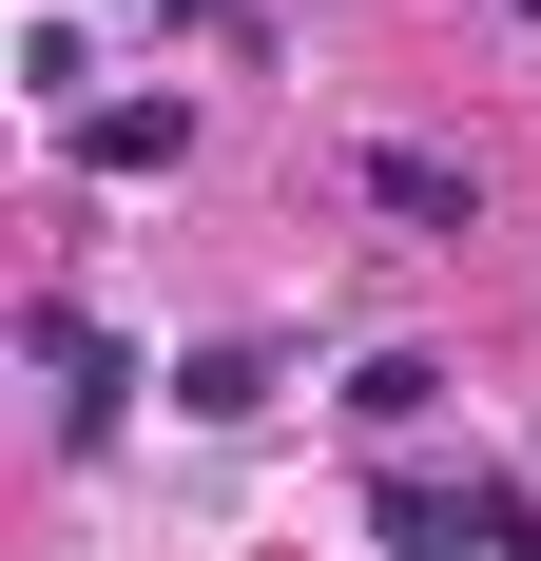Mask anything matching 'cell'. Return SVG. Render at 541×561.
<instances>
[{
    "label": "cell",
    "instance_id": "cell-3",
    "mask_svg": "<svg viewBox=\"0 0 541 561\" xmlns=\"http://www.w3.org/2000/svg\"><path fill=\"white\" fill-rule=\"evenodd\" d=\"M270 388H290V368H270V330H214V348H174V407H194V426H252Z\"/></svg>",
    "mask_w": 541,
    "mask_h": 561
},
{
    "label": "cell",
    "instance_id": "cell-1",
    "mask_svg": "<svg viewBox=\"0 0 541 561\" xmlns=\"http://www.w3.org/2000/svg\"><path fill=\"white\" fill-rule=\"evenodd\" d=\"M368 542H387V561H541V542H522V484H484V465H464V484L387 465V484H368Z\"/></svg>",
    "mask_w": 541,
    "mask_h": 561
},
{
    "label": "cell",
    "instance_id": "cell-9",
    "mask_svg": "<svg viewBox=\"0 0 541 561\" xmlns=\"http://www.w3.org/2000/svg\"><path fill=\"white\" fill-rule=\"evenodd\" d=\"M522 20H541V0H522Z\"/></svg>",
    "mask_w": 541,
    "mask_h": 561
},
{
    "label": "cell",
    "instance_id": "cell-5",
    "mask_svg": "<svg viewBox=\"0 0 541 561\" xmlns=\"http://www.w3.org/2000/svg\"><path fill=\"white\" fill-rule=\"evenodd\" d=\"M426 407H445V368H426V348H368V368H348V426H387V446H406Z\"/></svg>",
    "mask_w": 541,
    "mask_h": 561
},
{
    "label": "cell",
    "instance_id": "cell-6",
    "mask_svg": "<svg viewBox=\"0 0 541 561\" xmlns=\"http://www.w3.org/2000/svg\"><path fill=\"white\" fill-rule=\"evenodd\" d=\"M368 194H387V214H426V232H464V156H426V136H387Z\"/></svg>",
    "mask_w": 541,
    "mask_h": 561
},
{
    "label": "cell",
    "instance_id": "cell-4",
    "mask_svg": "<svg viewBox=\"0 0 541 561\" xmlns=\"http://www.w3.org/2000/svg\"><path fill=\"white\" fill-rule=\"evenodd\" d=\"M194 156V98H97L78 116V174H174Z\"/></svg>",
    "mask_w": 541,
    "mask_h": 561
},
{
    "label": "cell",
    "instance_id": "cell-2",
    "mask_svg": "<svg viewBox=\"0 0 541 561\" xmlns=\"http://www.w3.org/2000/svg\"><path fill=\"white\" fill-rule=\"evenodd\" d=\"M20 348H39V388H58V426H78V446H97L116 407H136V348H116L97 310H58V290H39V310H20Z\"/></svg>",
    "mask_w": 541,
    "mask_h": 561
},
{
    "label": "cell",
    "instance_id": "cell-8",
    "mask_svg": "<svg viewBox=\"0 0 541 561\" xmlns=\"http://www.w3.org/2000/svg\"><path fill=\"white\" fill-rule=\"evenodd\" d=\"M156 20H194V0H156ZM214 20H232V0H214Z\"/></svg>",
    "mask_w": 541,
    "mask_h": 561
},
{
    "label": "cell",
    "instance_id": "cell-7",
    "mask_svg": "<svg viewBox=\"0 0 541 561\" xmlns=\"http://www.w3.org/2000/svg\"><path fill=\"white\" fill-rule=\"evenodd\" d=\"M20 98H39L58 136H78V116H97V98H78V20H20Z\"/></svg>",
    "mask_w": 541,
    "mask_h": 561
}]
</instances>
